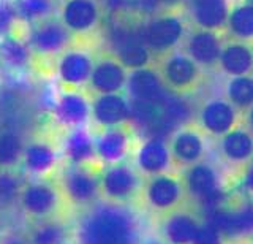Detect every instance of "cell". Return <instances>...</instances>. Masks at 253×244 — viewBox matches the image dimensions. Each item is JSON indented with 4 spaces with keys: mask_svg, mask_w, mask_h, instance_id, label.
Masks as SVG:
<instances>
[{
    "mask_svg": "<svg viewBox=\"0 0 253 244\" xmlns=\"http://www.w3.org/2000/svg\"><path fill=\"white\" fill-rule=\"evenodd\" d=\"M81 236L83 244H134L136 227L124 212L101 209L85 220Z\"/></svg>",
    "mask_w": 253,
    "mask_h": 244,
    "instance_id": "obj_1",
    "label": "cell"
},
{
    "mask_svg": "<svg viewBox=\"0 0 253 244\" xmlns=\"http://www.w3.org/2000/svg\"><path fill=\"white\" fill-rule=\"evenodd\" d=\"M62 196L59 186L44 178H34L24 184L18 203L26 216L35 220H44L57 214Z\"/></svg>",
    "mask_w": 253,
    "mask_h": 244,
    "instance_id": "obj_2",
    "label": "cell"
},
{
    "mask_svg": "<svg viewBox=\"0 0 253 244\" xmlns=\"http://www.w3.org/2000/svg\"><path fill=\"white\" fill-rule=\"evenodd\" d=\"M60 191L70 204L78 208L90 206L100 198V175L89 165H68L62 171Z\"/></svg>",
    "mask_w": 253,
    "mask_h": 244,
    "instance_id": "obj_3",
    "label": "cell"
},
{
    "mask_svg": "<svg viewBox=\"0 0 253 244\" xmlns=\"http://www.w3.org/2000/svg\"><path fill=\"white\" fill-rule=\"evenodd\" d=\"M101 195L111 203H125L138 194L141 179L138 171L124 162L106 165L100 173Z\"/></svg>",
    "mask_w": 253,
    "mask_h": 244,
    "instance_id": "obj_4",
    "label": "cell"
},
{
    "mask_svg": "<svg viewBox=\"0 0 253 244\" xmlns=\"http://www.w3.org/2000/svg\"><path fill=\"white\" fill-rule=\"evenodd\" d=\"M71 34L60 19L47 18L40 21L30 29L27 45L32 52L40 56H60L68 49Z\"/></svg>",
    "mask_w": 253,
    "mask_h": 244,
    "instance_id": "obj_5",
    "label": "cell"
},
{
    "mask_svg": "<svg viewBox=\"0 0 253 244\" xmlns=\"http://www.w3.org/2000/svg\"><path fill=\"white\" fill-rule=\"evenodd\" d=\"M162 80L177 96H185L200 86L201 72L190 56L171 54L162 64Z\"/></svg>",
    "mask_w": 253,
    "mask_h": 244,
    "instance_id": "obj_6",
    "label": "cell"
},
{
    "mask_svg": "<svg viewBox=\"0 0 253 244\" xmlns=\"http://www.w3.org/2000/svg\"><path fill=\"white\" fill-rule=\"evenodd\" d=\"M93 65L95 60L89 52L83 49H67L57 59L55 73L67 89H79L89 83Z\"/></svg>",
    "mask_w": 253,
    "mask_h": 244,
    "instance_id": "obj_7",
    "label": "cell"
},
{
    "mask_svg": "<svg viewBox=\"0 0 253 244\" xmlns=\"http://www.w3.org/2000/svg\"><path fill=\"white\" fill-rule=\"evenodd\" d=\"M98 0H63L59 19L71 34H89L100 22Z\"/></svg>",
    "mask_w": 253,
    "mask_h": 244,
    "instance_id": "obj_8",
    "label": "cell"
},
{
    "mask_svg": "<svg viewBox=\"0 0 253 244\" xmlns=\"http://www.w3.org/2000/svg\"><path fill=\"white\" fill-rule=\"evenodd\" d=\"M184 35V24L176 16H158L141 29V38L150 51H168Z\"/></svg>",
    "mask_w": 253,
    "mask_h": 244,
    "instance_id": "obj_9",
    "label": "cell"
},
{
    "mask_svg": "<svg viewBox=\"0 0 253 244\" xmlns=\"http://www.w3.org/2000/svg\"><path fill=\"white\" fill-rule=\"evenodd\" d=\"M90 117L101 129L117 127L131 117V105L121 92L100 94L90 103Z\"/></svg>",
    "mask_w": 253,
    "mask_h": 244,
    "instance_id": "obj_10",
    "label": "cell"
},
{
    "mask_svg": "<svg viewBox=\"0 0 253 244\" xmlns=\"http://www.w3.org/2000/svg\"><path fill=\"white\" fill-rule=\"evenodd\" d=\"M188 195L203 204H215L220 198V181L217 171L206 163H195L185 173Z\"/></svg>",
    "mask_w": 253,
    "mask_h": 244,
    "instance_id": "obj_11",
    "label": "cell"
},
{
    "mask_svg": "<svg viewBox=\"0 0 253 244\" xmlns=\"http://www.w3.org/2000/svg\"><path fill=\"white\" fill-rule=\"evenodd\" d=\"M126 91H128L131 100L138 101H150V103H163L168 97L165 91V83L162 76L155 70L149 67H142L131 70L126 78Z\"/></svg>",
    "mask_w": 253,
    "mask_h": 244,
    "instance_id": "obj_12",
    "label": "cell"
},
{
    "mask_svg": "<svg viewBox=\"0 0 253 244\" xmlns=\"http://www.w3.org/2000/svg\"><path fill=\"white\" fill-rule=\"evenodd\" d=\"M126 68L116 57H101L95 62L89 88L100 96V94H117L126 86Z\"/></svg>",
    "mask_w": 253,
    "mask_h": 244,
    "instance_id": "obj_13",
    "label": "cell"
},
{
    "mask_svg": "<svg viewBox=\"0 0 253 244\" xmlns=\"http://www.w3.org/2000/svg\"><path fill=\"white\" fill-rule=\"evenodd\" d=\"M59 163V152L51 143L43 140L29 141L24 146L21 165L32 178H44L55 170Z\"/></svg>",
    "mask_w": 253,
    "mask_h": 244,
    "instance_id": "obj_14",
    "label": "cell"
},
{
    "mask_svg": "<svg viewBox=\"0 0 253 244\" xmlns=\"http://www.w3.org/2000/svg\"><path fill=\"white\" fill-rule=\"evenodd\" d=\"M54 114L55 119L67 129L84 127V124L90 119V101L78 89H68L59 97Z\"/></svg>",
    "mask_w": 253,
    "mask_h": 244,
    "instance_id": "obj_15",
    "label": "cell"
},
{
    "mask_svg": "<svg viewBox=\"0 0 253 244\" xmlns=\"http://www.w3.org/2000/svg\"><path fill=\"white\" fill-rule=\"evenodd\" d=\"M130 151V135L122 125L103 129L95 137L97 159L105 165L124 162Z\"/></svg>",
    "mask_w": 253,
    "mask_h": 244,
    "instance_id": "obj_16",
    "label": "cell"
},
{
    "mask_svg": "<svg viewBox=\"0 0 253 244\" xmlns=\"http://www.w3.org/2000/svg\"><path fill=\"white\" fill-rule=\"evenodd\" d=\"M171 151L169 146L160 137L149 138L142 143L136 152V168L146 176L162 175L171 165Z\"/></svg>",
    "mask_w": 253,
    "mask_h": 244,
    "instance_id": "obj_17",
    "label": "cell"
},
{
    "mask_svg": "<svg viewBox=\"0 0 253 244\" xmlns=\"http://www.w3.org/2000/svg\"><path fill=\"white\" fill-rule=\"evenodd\" d=\"M144 196L150 208L166 211L174 208L180 201L182 186L176 178L162 173V175L150 176L144 189Z\"/></svg>",
    "mask_w": 253,
    "mask_h": 244,
    "instance_id": "obj_18",
    "label": "cell"
},
{
    "mask_svg": "<svg viewBox=\"0 0 253 244\" xmlns=\"http://www.w3.org/2000/svg\"><path fill=\"white\" fill-rule=\"evenodd\" d=\"M62 155L68 165H90L97 159L95 138L84 127L68 129L62 141Z\"/></svg>",
    "mask_w": 253,
    "mask_h": 244,
    "instance_id": "obj_19",
    "label": "cell"
},
{
    "mask_svg": "<svg viewBox=\"0 0 253 244\" xmlns=\"http://www.w3.org/2000/svg\"><path fill=\"white\" fill-rule=\"evenodd\" d=\"M201 125L211 135L223 137L234 129L237 121L236 108L226 100H211L201 109Z\"/></svg>",
    "mask_w": 253,
    "mask_h": 244,
    "instance_id": "obj_20",
    "label": "cell"
},
{
    "mask_svg": "<svg viewBox=\"0 0 253 244\" xmlns=\"http://www.w3.org/2000/svg\"><path fill=\"white\" fill-rule=\"evenodd\" d=\"M169 151L172 160L177 165L192 167V165L200 162L204 154V141L198 132L185 129L174 135Z\"/></svg>",
    "mask_w": 253,
    "mask_h": 244,
    "instance_id": "obj_21",
    "label": "cell"
},
{
    "mask_svg": "<svg viewBox=\"0 0 253 244\" xmlns=\"http://www.w3.org/2000/svg\"><path fill=\"white\" fill-rule=\"evenodd\" d=\"M187 49H188V56L192 57L196 64L215 65L218 64V59H220L221 45H220L218 37L213 34V30L200 29L190 35Z\"/></svg>",
    "mask_w": 253,
    "mask_h": 244,
    "instance_id": "obj_22",
    "label": "cell"
},
{
    "mask_svg": "<svg viewBox=\"0 0 253 244\" xmlns=\"http://www.w3.org/2000/svg\"><path fill=\"white\" fill-rule=\"evenodd\" d=\"M192 18L201 29L217 30L228 21L226 0H188Z\"/></svg>",
    "mask_w": 253,
    "mask_h": 244,
    "instance_id": "obj_23",
    "label": "cell"
},
{
    "mask_svg": "<svg viewBox=\"0 0 253 244\" xmlns=\"http://www.w3.org/2000/svg\"><path fill=\"white\" fill-rule=\"evenodd\" d=\"M218 64L229 76L249 75L253 68V49L244 43H229L221 49Z\"/></svg>",
    "mask_w": 253,
    "mask_h": 244,
    "instance_id": "obj_24",
    "label": "cell"
},
{
    "mask_svg": "<svg viewBox=\"0 0 253 244\" xmlns=\"http://www.w3.org/2000/svg\"><path fill=\"white\" fill-rule=\"evenodd\" d=\"M198 220L188 212H174L163 224V236L168 244H192L200 230Z\"/></svg>",
    "mask_w": 253,
    "mask_h": 244,
    "instance_id": "obj_25",
    "label": "cell"
},
{
    "mask_svg": "<svg viewBox=\"0 0 253 244\" xmlns=\"http://www.w3.org/2000/svg\"><path fill=\"white\" fill-rule=\"evenodd\" d=\"M221 235H241L253 232V204L247 203L245 206L236 211H225L215 216L211 222Z\"/></svg>",
    "mask_w": 253,
    "mask_h": 244,
    "instance_id": "obj_26",
    "label": "cell"
},
{
    "mask_svg": "<svg viewBox=\"0 0 253 244\" xmlns=\"http://www.w3.org/2000/svg\"><path fill=\"white\" fill-rule=\"evenodd\" d=\"M221 152L229 162H247L253 157V137L241 129L229 130L221 140Z\"/></svg>",
    "mask_w": 253,
    "mask_h": 244,
    "instance_id": "obj_27",
    "label": "cell"
},
{
    "mask_svg": "<svg viewBox=\"0 0 253 244\" xmlns=\"http://www.w3.org/2000/svg\"><path fill=\"white\" fill-rule=\"evenodd\" d=\"M27 238L30 244H67L68 228L54 217L38 220Z\"/></svg>",
    "mask_w": 253,
    "mask_h": 244,
    "instance_id": "obj_28",
    "label": "cell"
},
{
    "mask_svg": "<svg viewBox=\"0 0 253 244\" xmlns=\"http://www.w3.org/2000/svg\"><path fill=\"white\" fill-rule=\"evenodd\" d=\"M18 19L27 24L52 18L55 11V0H11Z\"/></svg>",
    "mask_w": 253,
    "mask_h": 244,
    "instance_id": "obj_29",
    "label": "cell"
},
{
    "mask_svg": "<svg viewBox=\"0 0 253 244\" xmlns=\"http://www.w3.org/2000/svg\"><path fill=\"white\" fill-rule=\"evenodd\" d=\"M26 143L14 132L0 133V168L13 170L22 160V152Z\"/></svg>",
    "mask_w": 253,
    "mask_h": 244,
    "instance_id": "obj_30",
    "label": "cell"
},
{
    "mask_svg": "<svg viewBox=\"0 0 253 244\" xmlns=\"http://www.w3.org/2000/svg\"><path fill=\"white\" fill-rule=\"evenodd\" d=\"M30 48L27 42H22L19 38H14L11 35L2 37L0 42V56L11 67H24L27 65L30 59Z\"/></svg>",
    "mask_w": 253,
    "mask_h": 244,
    "instance_id": "obj_31",
    "label": "cell"
},
{
    "mask_svg": "<svg viewBox=\"0 0 253 244\" xmlns=\"http://www.w3.org/2000/svg\"><path fill=\"white\" fill-rule=\"evenodd\" d=\"M228 98L234 108L247 109L253 105V78L249 75L233 76L228 84Z\"/></svg>",
    "mask_w": 253,
    "mask_h": 244,
    "instance_id": "obj_32",
    "label": "cell"
},
{
    "mask_svg": "<svg viewBox=\"0 0 253 244\" xmlns=\"http://www.w3.org/2000/svg\"><path fill=\"white\" fill-rule=\"evenodd\" d=\"M228 27L231 34L242 40L253 38V6L244 3L228 14Z\"/></svg>",
    "mask_w": 253,
    "mask_h": 244,
    "instance_id": "obj_33",
    "label": "cell"
},
{
    "mask_svg": "<svg viewBox=\"0 0 253 244\" xmlns=\"http://www.w3.org/2000/svg\"><path fill=\"white\" fill-rule=\"evenodd\" d=\"M190 114H192V111H190L188 103L177 97H166L162 103V117L166 127L184 124Z\"/></svg>",
    "mask_w": 253,
    "mask_h": 244,
    "instance_id": "obj_34",
    "label": "cell"
},
{
    "mask_svg": "<svg viewBox=\"0 0 253 244\" xmlns=\"http://www.w3.org/2000/svg\"><path fill=\"white\" fill-rule=\"evenodd\" d=\"M24 183L13 170L0 171V203L11 204L19 200Z\"/></svg>",
    "mask_w": 253,
    "mask_h": 244,
    "instance_id": "obj_35",
    "label": "cell"
},
{
    "mask_svg": "<svg viewBox=\"0 0 253 244\" xmlns=\"http://www.w3.org/2000/svg\"><path fill=\"white\" fill-rule=\"evenodd\" d=\"M14 5L10 0H0V37H6L11 34L13 27L18 22Z\"/></svg>",
    "mask_w": 253,
    "mask_h": 244,
    "instance_id": "obj_36",
    "label": "cell"
},
{
    "mask_svg": "<svg viewBox=\"0 0 253 244\" xmlns=\"http://www.w3.org/2000/svg\"><path fill=\"white\" fill-rule=\"evenodd\" d=\"M192 244H223V235L212 224L201 225Z\"/></svg>",
    "mask_w": 253,
    "mask_h": 244,
    "instance_id": "obj_37",
    "label": "cell"
},
{
    "mask_svg": "<svg viewBox=\"0 0 253 244\" xmlns=\"http://www.w3.org/2000/svg\"><path fill=\"white\" fill-rule=\"evenodd\" d=\"M180 0H142V3L149 8H157V6H174L177 5Z\"/></svg>",
    "mask_w": 253,
    "mask_h": 244,
    "instance_id": "obj_38",
    "label": "cell"
},
{
    "mask_svg": "<svg viewBox=\"0 0 253 244\" xmlns=\"http://www.w3.org/2000/svg\"><path fill=\"white\" fill-rule=\"evenodd\" d=\"M0 244H30L27 236H21V235H10L0 243Z\"/></svg>",
    "mask_w": 253,
    "mask_h": 244,
    "instance_id": "obj_39",
    "label": "cell"
},
{
    "mask_svg": "<svg viewBox=\"0 0 253 244\" xmlns=\"http://www.w3.org/2000/svg\"><path fill=\"white\" fill-rule=\"evenodd\" d=\"M244 186L247 191L253 192V165H250V167L247 168V171H245L244 175Z\"/></svg>",
    "mask_w": 253,
    "mask_h": 244,
    "instance_id": "obj_40",
    "label": "cell"
},
{
    "mask_svg": "<svg viewBox=\"0 0 253 244\" xmlns=\"http://www.w3.org/2000/svg\"><path fill=\"white\" fill-rule=\"evenodd\" d=\"M247 122H249V127L253 130V105L250 106V111H249V116H247Z\"/></svg>",
    "mask_w": 253,
    "mask_h": 244,
    "instance_id": "obj_41",
    "label": "cell"
},
{
    "mask_svg": "<svg viewBox=\"0 0 253 244\" xmlns=\"http://www.w3.org/2000/svg\"><path fill=\"white\" fill-rule=\"evenodd\" d=\"M142 244H168V243H163V241H158V240H147Z\"/></svg>",
    "mask_w": 253,
    "mask_h": 244,
    "instance_id": "obj_42",
    "label": "cell"
},
{
    "mask_svg": "<svg viewBox=\"0 0 253 244\" xmlns=\"http://www.w3.org/2000/svg\"><path fill=\"white\" fill-rule=\"evenodd\" d=\"M245 3H249V5H252V6H253V0H245Z\"/></svg>",
    "mask_w": 253,
    "mask_h": 244,
    "instance_id": "obj_43",
    "label": "cell"
},
{
    "mask_svg": "<svg viewBox=\"0 0 253 244\" xmlns=\"http://www.w3.org/2000/svg\"><path fill=\"white\" fill-rule=\"evenodd\" d=\"M101 2H109V0H101Z\"/></svg>",
    "mask_w": 253,
    "mask_h": 244,
    "instance_id": "obj_44",
    "label": "cell"
}]
</instances>
